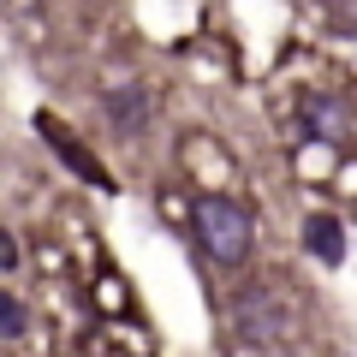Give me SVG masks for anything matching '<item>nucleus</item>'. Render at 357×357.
Segmentation results:
<instances>
[{
  "mask_svg": "<svg viewBox=\"0 0 357 357\" xmlns=\"http://www.w3.org/2000/svg\"><path fill=\"white\" fill-rule=\"evenodd\" d=\"M191 227H197V244L208 250V262H220V268H238L256 250V220H250V208L238 197H220V191L197 197Z\"/></svg>",
  "mask_w": 357,
  "mask_h": 357,
  "instance_id": "nucleus-1",
  "label": "nucleus"
},
{
  "mask_svg": "<svg viewBox=\"0 0 357 357\" xmlns=\"http://www.w3.org/2000/svg\"><path fill=\"white\" fill-rule=\"evenodd\" d=\"M232 328H238L244 345L268 351V345H280L286 333H292V298L274 292V286H250V292H238V304H232Z\"/></svg>",
  "mask_w": 357,
  "mask_h": 357,
  "instance_id": "nucleus-2",
  "label": "nucleus"
},
{
  "mask_svg": "<svg viewBox=\"0 0 357 357\" xmlns=\"http://www.w3.org/2000/svg\"><path fill=\"white\" fill-rule=\"evenodd\" d=\"M102 107H107V126H114L119 137H137V131L149 126V89H143V84H119V89H107Z\"/></svg>",
  "mask_w": 357,
  "mask_h": 357,
  "instance_id": "nucleus-3",
  "label": "nucleus"
},
{
  "mask_svg": "<svg viewBox=\"0 0 357 357\" xmlns=\"http://www.w3.org/2000/svg\"><path fill=\"white\" fill-rule=\"evenodd\" d=\"M304 250L316 256V262H340L345 256V227L333 215H310L304 220Z\"/></svg>",
  "mask_w": 357,
  "mask_h": 357,
  "instance_id": "nucleus-4",
  "label": "nucleus"
},
{
  "mask_svg": "<svg viewBox=\"0 0 357 357\" xmlns=\"http://www.w3.org/2000/svg\"><path fill=\"white\" fill-rule=\"evenodd\" d=\"M304 119H310V131H316L321 143H345V131H351V126H345V114H340V102H321V96H316V102H304Z\"/></svg>",
  "mask_w": 357,
  "mask_h": 357,
  "instance_id": "nucleus-5",
  "label": "nucleus"
},
{
  "mask_svg": "<svg viewBox=\"0 0 357 357\" xmlns=\"http://www.w3.org/2000/svg\"><path fill=\"white\" fill-rule=\"evenodd\" d=\"M42 137H54V143H60V149H66V161H72V167H77V173H89V178H96V185H107V173H102V167H96V161H89V155H84V149H77V143H72V137H66V131H60V126H48V119H42Z\"/></svg>",
  "mask_w": 357,
  "mask_h": 357,
  "instance_id": "nucleus-6",
  "label": "nucleus"
},
{
  "mask_svg": "<svg viewBox=\"0 0 357 357\" xmlns=\"http://www.w3.org/2000/svg\"><path fill=\"white\" fill-rule=\"evenodd\" d=\"M0 333H6V345L24 340V304L18 298H0Z\"/></svg>",
  "mask_w": 357,
  "mask_h": 357,
  "instance_id": "nucleus-7",
  "label": "nucleus"
}]
</instances>
